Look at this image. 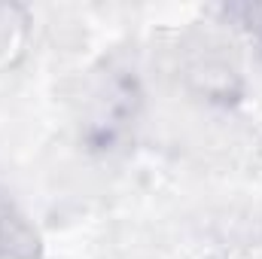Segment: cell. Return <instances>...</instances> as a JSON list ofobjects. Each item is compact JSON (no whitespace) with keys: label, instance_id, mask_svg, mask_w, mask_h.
Listing matches in <instances>:
<instances>
[{"label":"cell","instance_id":"6da1fadb","mask_svg":"<svg viewBox=\"0 0 262 259\" xmlns=\"http://www.w3.org/2000/svg\"><path fill=\"white\" fill-rule=\"evenodd\" d=\"M140 85L128 67H110L101 79H95L89 98L82 101L79 134L95 153H119L134 134L140 119Z\"/></svg>","mask_w":262,"mask_h":259},{"label":"cell","instance_id":"3957f363","mask_svg":"<svg viewBox=\"0 0 262 259\" xmlns=\"http://www.w3.org/2000/svg\"><path fill=\"white\" fill-rule=\"evenodd\" d=\"M232 12L244 15V25L259 37V43H262V6H238V9H232Z\"/></svg>","mask_w":262,"mask_h":259},{"label":"cell","instance_id":"7a4b0ae2","mask_svg":"<svg viewBox=\"0 0 262 259\" xmlns=\"http://www.w3.org/2000/svg\"><path fill=\"white\" fill-rule=\"evenodd\" d=\"M0 259H37L34 229L0 198Z\"/></svg>","mask_w":262,"mask_h":259}]
</instances>
